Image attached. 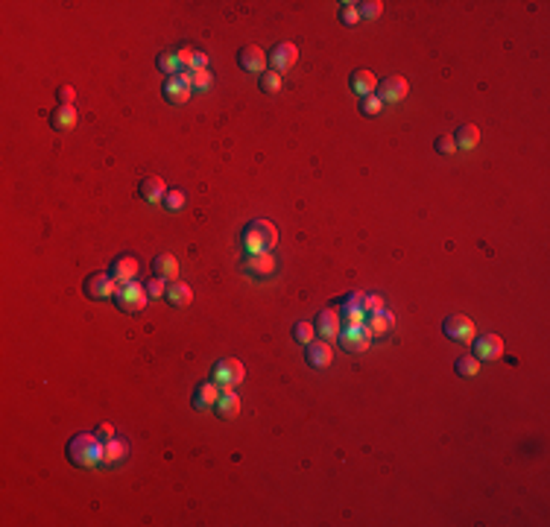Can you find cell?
Wrapping results in <instances>:
<instances>
[{
  "label": "cell",
  "mask_w": 550,
  "mask_h": 527,
  "mask_svg": "<svg viewBox=\"0 0 550 527\" xmlns=\"http://www.w3.org/2000/svg\"><path fill=\"white\" fill-rule=\"evenodd\" d=\"M129 454V445L123 443V439H108V443H103V460L100 463H106V466H115V463H120Z\"/></svg>",
  "instance_id": "obj_24"
},
{
  "label": "cell",
  "mask_w": 550,
  "mask_h": 527,
  "mask_svg": "<svg viewBox=\"0 0 550 527\" xmlns=\"http://www.w3.org/2000/svg\"><path fill=\"white\" fill-rule=\"evenodd\" d=\"M313 334H316L313 323H296V328H293V337H296V343H302V346L313 343V340H316Z\"/></svg>",
  "instance_id": "obj_29"
},
{
  "label": "cell",
  "mask_w": 550,
  "mask_h": 527,
  "mask_svg": "<svg viewBox=\"0 0 550 527\" xmlns=\"http://www.w3.org/2000/svg\"><path fill=\"white\" fill-rule=\"evenodd\" d=\"M442 331H445V337L454 340V343H471V340H475V334H477V328H475V323H471L468 316L451 314V316H445Z\"/></svg>",
  "instance_id": "obj_6"
},
{
  "label": "cell",
  "mask_w": 550,
  "mask_h": 527,
  "mask_svg": "<svg viewBox=\"0 0 550 527\" xmlns=\"http://www.w3.org/2000/svg\"><path fill=\"white\" fill-rule=\"evenodd\" d=\"M243 364H240L237 358H223V360H217L214 364V372H211V381L217 384L219 390H232L235 384H240L243 381Z\"/></svg>",
  "instance_id": "obj_5"
},
{
  "label": "cell",
  "mask_w": 550,
  "mask_h": 527,
  "mask_svg": "<svg viewBox=\"0 0 550 527\" xmlns=\"http://www.w3.org/2000/svg\"><path fill=\"white\" fill-rule=\"evenodd\" d=\"M307 364L313 369H328L334 360V351H331V343L328 340H313V343H307V351H304Z\"/></svg>",
  "instance_id": "obj_14"
},
{
  "label": "cell",
  "mask_w": 550,
  "mask_h": 527,
  "mask_svg": "<svg viewBox=\"0 0 550 527\" xmlns=\"http://www.w3.org/2000/svg\"><path fill=\"white\" fill-rule=\"evenodd\" d=\"M346 325H363L366 323V293L363 290H355V293H348L346 296Z\"/></svg>",
  "instance_id": "obj_13"
},
{
  "label": "cell",
  "mask_w": 550,
  "mask_h": 527,
  "mask_svg": "<svg viewBox=\"0 0 550 527\" xmlns=\"http://www.w3.org/2000/svg\"><path fill=\"white\" fill-rule=\"evenodd\" d=\"M164 296H167V299H170V305H173V307H188V305L193 302V290H191L184 281H173Z\"/></svg>",
  "instance_id": "obj_27"
},
{
  "label": "cell",
  "mask_w": 550,
  "mask_h": 527,
  "mask_svg": "<svg viewBox=\"0 0 550 527\" xmlns=\"http://www.w3.org/2000/svg\"><path fill=\"white\" fill-rule=\"evenodd\" d=\"M214 410L219 419H235V416L240 413V399L235 390H219V399L214 404Z\"/></svg>",
  "instance_id": "obj_19"
},
{
  "label": "cell",
  "mask_w": 550,
  "mask_h": 527,
  "mask_svg": "<svg viewBox=\"0 0 550 527\" xmlns=\"http://www.w3.org/2000/svg\"><path fill=\"white\" fill-rule=\"evenodd\" d=\"M147 299H150V293H147V288H141L138 281L120 284V290L115 296V302L123 314H141L147 307Z\"/></svg>",
  "instance_id": "obj_3"
},
{
  "label": "cell",
  "mask_w": 550,
  "mask_h": 527,
  "mask_svg": "<svg viewBox=\"0 0 550 527\" xmlns=\"http://www.w3.org/2000/svg\"><path fill=\"white\" fill-rule=\"evenodd\" d=\"M296 59H299V50H296V44H290V41L275 44V50H272V56H270V62H272V71H275V73L290 71L293 65H296Z\"/></svg>",
  "instance_id": "obj_15"
},
{
  "label": "cell",
  "mask_w": 550,
  "mask_h": 527,
  "mask_svg": "<svg viewBox=\"0 0 550 527\" xmlns=\"http://www.w3.org/2000/svg\"><path fill=\"white\" fill-rule=\"evenodd\" d=\"M152 270H156L158 279L176 281V276H179V261H176V255H170V252H161L156 258V264H152Z\"/></svg>",
  "instance_id": "obj_25"
},
{
  "label": "cell",
  "mask_w": 550,
  "mask_h": 527,
  "mask_svg": "<svg viewBox=\"0 0 550 527\" xmlns=\"http://www.w3.org/2000/svg\"><path fill=\"white\" fill-rule=\"evenodd\" d=\"M56 100H59V106H73V88L71 85H62L59 91H56Z\"/></svg>",
  "instance_id": "obj_41"
},
{
  "label": "cell",
  "mask_w": 550,
  "mask_h": 527,
  "mask_svg": "<svg viewBox=\"0 0 550 527\" xmlns=\"http://www.w3.org/2000/svg\"><path fill=\"white\" fill-rule=\"evenodd\" d=\"M407 91H410V85H407L404 76H387L383 82H378V97L381 103H401Z\"/></svg>",
  "instance_id": "obj_11"
},
{
  "label": "cell",
  "mask_w": 550,
  "mask_h": 527,
  "mask_svg": "<svg viewBox=\"0 0 550 527\" xmlns=\"http://www.w3.org/2000/svg\"><path fill=\"white\" fill-rule=\"evenodd\" d=\"M158 68L167 73V76H176L182 73V65H179V56H176V50H164L158 53Z\"/></svg>",
  "instance_id": "obj_28"
},
{
  "label": "cell",
  "mask_w": 550,
  "mask_h": 527,
  "mask_svg": "<svg viewBox=\"0 0 550 527\" xmlns=\"http://www.w3.org/2000/svg\"><path fill=\"white\" fill-rule=\"evenodd\" d=\"M366 328L372 337H387L395 328V316L392 311H381V314H369L366 316Z\"/></svg>",
  "instance_id": "obj_20"
},
{
  "label": "cell",
  "mask_w": 550,
  "mask_h": 527,
  "mask_svg": "<svg viewBox=\"0 0 550 527\" xmlns=\"http://www.w3.org/2000/svg\"><path fill=\"white\" fill-rule=\"evenodd\" d=\"M381 311H387V305H383L381 296H369L366 293V316L369 314H381Z\"/></svg>",
  "instance_id": "obj_40"
},
{
  "label": "cell",
  "mask_w": 550,
  "mask_h": 527,
  "mask_svg": "<svg viewBox=\"0 0 550 527\" xmlns=\"http://www.w3.org/2000/svg\"><path fill=\"white\" fill-rule=\"evenodd\" d=\"M261 91L263 94H278L281 91V76L275 73V71L261 73Z\"/></svg>",
  "instance_id": "obj_31"
},
{
  "label": "cell",
  "mask_w": 550,
  "mask_h": 527,
  "mask_svg": "<svg viewBox=\"0 0 550 527\" xmlns=\"http://www.w3.org/2000/svg\"><path fill=\"white\" fill-rule=\"evenodd\" d=\"M82 290H85L88 299H97V302L115 299L117 290H120V281L112 276V272H94V276L85 279V288Z\"/></svg>",
  "instance_id": "obj_4"
},
{
  "label": "cell",
  "mask_w": 550,
  "mask_h": 527,
  "mask_svg": "<svg viewBox=\"0 0 550 527\" xmlns=\"http://www.w3.org/2000/svg\"><path fill=\"white\" fill-rule=\"evenodd\" d=\"M144 288H147V293L150 296H156V299H158V296H164V293H167V279H152L150 284H144Z\"/></svg>",
  "instance_id": "obj_38"
},
{
  "label": "cell",
  "mask_w": 550,
  "mask_h": 527,
  "mask_svg": "<svg viewBox=\"0 0 550 527\" xmlns=\"http://www.w3.org/2000/svg\"><path fill=\"white\" fill-rule=\"evenodd\" d=\"M454 369H457V375L475 378L477 372H480V360H477V358H459L457 364H454Z\"/></svg>",
  "instance_id": "obj_30"
},
{
  "label": "cell",
  "mask_w": 550,
  "mask_h": 527,
  "mask_svg": "<svg viewBox=\"0 0 550 527\" xmlns=\"http://www.w3.org/2000/svg\"><path fill=\"white\" fill-rule=\"evenodd\" d=\"M381 12H383V3H381V0H369V3H357V15H360V18L375 21Z\"/></svg>",
  "instance_id": "obj_33"
},
{
  "label": "cell",
  "mask_w": 550,
  "mask_h": 527,
  "mask_svg": "<svg viewBox=\"0 0 550 527\" xmlns=\"http://www.w3.org/2000/svg\"><path fill=\"white\" fill-rule=\"evenodd\" d=\"M313 328H316V334H322V340L331 343V340L339 337V331H343V316H339L334 307H325V311H319Z\"/></svg>",
  "instance_id": "obj_8"
},
{
  "label": "cell",
  "mask_w": 550,
  "mask_h": 527,
  "mask_svg": "<svg viewBox=\"0 0 550 527\" xmlns=\"http://www.w3.org/2000/svg\"><path fill=\"white\" fill-rule=\"evenodd\" d=\"M454 150H457L454 135H442V138H436V152H442V156H451Z\"/></svg>",
  "instance_id": "obj_39"
},
{
  "label": "cell",
  "mask_w": 550,
  "mask_h": 527,
  "mask_svg": "<svg viewBox=\"0 0 550 527\" xmlns=\"http://www.w3.org/2000/svg\"><path fill=\"white\" fill-rule=\"evenodd\" d=\"M191 73L188 71H182V73H176V76H167V82H164V100L167 103H173V106H182V103H188L191 100Z\"/></svg>",
  "instance_id": "obj_7"
},
{
  "label": "cell",
  "mask_w": 550,
  "mask_h": 527,
  "mask_svg": "<svg viewBox=\"0 0 550 527\" xmlns=\"http://www.w3.org/2000/svg\"><path fill=\"white\" fill-rule=\"evenodd\" d=\"M97 439H100V443H108V439H115V428L108 425V422H103L100 428H97Z\"/></svg>",
  "instance_id": "obj_42"
},
{
  "label": "cell",
  "mask_w": 550,
  "mask_h": 527,
  "mask_svg": "<svg viewBox=\"0 0 550 527\" xmlns=\"http://www.w3.org/2000/svg\"><path fill=\"white\" fill-rule=\"evenodd\" d=\"M217 399H219V387H217V384L214 381H202L200 387H196V393H193V408L196 410L214 408Z\"/></svg>",
  "instance_id": "obj_21"
},
{
  "label": "cell",
  "mask_w": 550,
  "mask_h": 527,
  "mask_svg": "<svg viewBox=\"0 0 550 527\" xmlns=\"http://www.w3.org/2000/svg\"><path fill=\"white\" fill-rule=\"evenodd\" d=\"M182 205H184V194L182 191H167L164 194V208H167V211H179Z\"/></svg>",
  "instance_id": "obj_36"
},
{
  "label": "cell",
  "mask_w": 550,
  "mask_h": 527,
  "mask_svg": "<svg viewBox=\"0 0 550 527\" xmlns=\"http://www.w3.org/2000/svg\"><path fill=\"white\" fill-rule=\"evenodd\" d=\"M339 21H343V24H348V27H355L357 21H360L357 3H343V9H339Z\"/></svg>",
  "instance_id": "obj_35"
},
{
  "label": "cell",
  "mask_w": 550,
  "mask_h": 527,
  "mask_svg": "<svg viewBox=\"0 0 550 527\" xmlns=\"http://www.w3.org/2000/svg\"><path fill=\"white\" fill-rule=\"evenodd\" d=\"M76 120H80V115H76V108H73V106H56V112L50 115L53 129H59V132L73 129V126H76Z\"/></svg>",
  "instance_id": "obj_23"
},
{
  "label": "cell",
  "mask_w": 550,
  "mask_h": 527,
  "mask_svg": "<svg viewBox=\"0 0 550 527\" xmlns=\"http://www.w3.org/2000/svg\"><path fill=\"white\" fill-rule=\"evenodd\" d=\"M176 56H179L182 71H191V68H193V56H196V50H193V47H182V50H176Z\"/></svg>",
  "instance_id": "obj_37"
},
{
  "label": "cell",
  "mask_w": 550,
  "mask_h": 527,
  "mask_svg": "<svg viewBox=\"0 0 550 527\" xmlns=\"http://www.w3.org/2000/svg\"><path fill=\"white\" fill-rule=\"evenodd\" d=\"M381 108H383V103H381L378 94H369V97H363V100H360V112L363 115H378Z\"/></svg>",
  "instance_id": "obj_34"
},
{
  "label": "cell",
  "mask_w": 550,
  "mask_h": 527,
  "mask_svg": "<svg viewBox=\"0 0 550 527\" xmlns=\"http://www.w3.org/2000/svg\"><path fill=\"white\" fill-rule=\"evenodd\" d=\"M348 85H351V91L360 94V97H369V94L378 91V80L372 71H355L348 76Z\"/></svg>",
  "instance_id": "obj_18"
},
{
  "label": "cell",
  "mask_w": 550,
  "mask_h": 527,
  "mask_svg": "<svg viewBox=\"0 0 550 527\" xmlns=\"http://www.w3.org/2000/svg\"><path fill=\"white\" fill-rule=\"evenodd\" d=\"M278 244V229H275L270 220H252L243 226V246L246 252H270Z\"/></svg>",
  "instance_id": "obj_2"
},
{
  "label": "cell",
  "mask_w": 550,
  "mask_h": 527,
  "mask_svg": "<svg viewBox=\"0 0 550 527\" xmlns=\"http://www.w3.org/2000/svg\"><path fill=\"white\" fill-rule=\"evenodd\" d=\"M471 343H475V358L477 360H498V358H503V340L498 334H483V337H475Z\"/></svg>",
  "instance_id": "obj_12"
},
{
  "label": "cell",
  "mask_w": 550,
  "mask_h": 527,
  "mask_svg": "<svg viewBox=\"0 0 550 527\" xmlns=\"http://www.w3.org/2000/svg\"><path fill=\"white\" fill-rule=\"evenodd\" d=\"M68 460L80 469H91L103 460V443L97 434H76L68 443Z\"/></svg>",
  "instance_id": "obj_1"
},
{
  "label": "cell",
  "mask_w": 550,
  "mask_h": 527,
  "mask_svg": "<svg viewBox=\"0 0 550 527\" xmlns=\"http://www.w3.org/2000/svg\"><path fill=\"white\" fill-rule=\"evenodd\" d=\"M164 194H167V185H164V179H158V176H150V179L141 182V196H144L147 202H152V205L164 202Z\"/></svg>",
  "instance_id": "obj_22"
},
{
  "label": "cell",
  "mask_w": 550,
  "mask_h": 527,
  "mask_svg": "<svg viewBox=\"0 0 550 527\" xmlns=\"http://www.w3.org/2000/svg\"><path fill=\"white\" fill-rule=\"evenodd\" d=\"M237 62H240V68H243L246 73H267V53H263L258 44H246V47H240Z\"/></svg>",
  "instance_id": "obj_9"
},
{
  "label": "cell",
  "mask_w": 550,
  "mask_h": 527,
  "mask_svg": "<svg viewBox=\"0 0 550 527\" xmlns=\"http://www.w3.org/2000/svg\"><path fill=\"white\" fill-rule=\"evenodd\" d=\"M454 144H457V150H475L480 144V129L475 124H463L454 135Z\"/></svg>",
  "instance_id": "obj_26"
},
{
  "label": "cell",
  "mask_w": 550,
  "mask_h": 527,
  "mask_svg": "<svg viewBox=\"0 0 550 527\" xmlns=\"http://www.w3.org/2000/svg\"><path fill=\"white\" fill-rule=\"evenodd\" d=\"M339 340H343V349H348V351H366L369 343H372V334H369L366 323L363 325H346L343 331H339Z\"/></svg>",
  "instance_id": "obj_10"
},
{
  "label": "cell",
  "mask_w": 550,
  "mask_h": 527,
  "mask_svg": "<svg viewBox=\"0 0 550 527\" xmlns=\"http://www.w3.org/2000/svg\"><path fill=\"white\" fill-rule=\"evenodd\" d=\"M246 270L252 272V276H272L275 272V258L272 252H252V255L246 258Z\"/></svg>",
  "instance_id": "obj_16"
},
{
  "label": "cell",
  "mask_w": 550,
  "mask_h": 527,
  "mask_svg": "<svg viewBox=\"0 0 550 527\" xmlns=\"http://www.w3.org/2000/svg\"><path fill=\"white\" fill-rule=\"evenodd\" d=\"M188 73H191V88H196V91H205V88H211V71H208V68L188 71Z\"/></svg>",
  "instance_id": "obj_32"
},
{
  "label": "cell",
  "mask_w": 550,
  "mask_h": 527,
  "mask_svg": "<svg viewBox=\"0 0 550 527\" xmlns=\"http://www.w3.org/2000/svg\"><path fill=\"white\" fill-rule=\"evenodd\" d=\"M112 276H115L120 284L135 281V279H138V258H132V255H120V258H115V264H112Z\"/></svg>",
  "instance_id": "obj_17"
}]
</instances>
